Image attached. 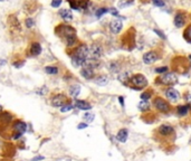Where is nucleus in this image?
<instances>
[{"mask_svg": "<svg viewBox=\"0 0 191 161\" xmlns=\"http://www.w3.org/2000/svg\"><path fill=\"white\" fill-rule=\"evenodd\" d=\"M22 65H24V61H20V62H15V63H13V66L18 67V68L22 66Z\"/></svg>", "mask_w": 191, "mask_h": 161, "instance_id": "44", "label": "nucleus"}, {"mask_svg": "<svg viewBox=\"0 0 191 161\" xmlns=\"http://www.w3.org/2000/svg\"><path fill=\"white\" fill-rule=\"evenodd\" d=\"M42 90H45V92H47V87H42ZM39 94H44V91H42V92H38Z\"/></svg>", "mask_w": 191, "mask_h": 161, "instance_id": "46", "label": "nucleus"}, {"mask_svg": "<svg viewBox=\"0 0 191 161\" xmlns=\"http://www.w3.org/2000/svg\"><path fill=\"white\" fill-rule=\"evenodd\" d=\"M75 107L77 109H80V110H91L92 109V105L87 102V101H83V100H74V102H73Z\"/></svg>", "mask_w": 191, "mask_h": 161, "instance_id": "16", "label": "nucleus"}, {"mask_svg": "<svg viewBox=\"0 0 191 161\" xmlns=\"http://www.w3.org/2000/svg\"><path fill=\"white\" fill-rule=\"evenodd\" d=\"M102 55H103V48H102L101 45H97V44H93L88 47V57L90 58L98 59L101 58Z\"/></svg>", "mask_w": 191, "mask_h": 161, "instance_id": "8", "label": "nucleus"}, {"mask_svg": "<svg viewBox=\"0 0 191 161\" xmlns=\"http://www.w3.org/2000/svg\"><path fill=\"white\" fill-rule=\"evenodd\" d=\"M61 1H63V0H53V1H51V7H54V8H58L59 6H61Z\"/></svg>", "mask_w": 191, "mask_h": 161, "instance_id": "37", "label": "nucleus"}, {"mask_svg": "<svg viewBox=\"0 0 191 161\" xmlns=\"http://www.w3.org/2000/svg\"><path fill=\"white\" fill-rule=\"evenodd\" d=\"M109 11L112 13V15H113V16H119V11H117L115 8H111V9H109Z\"/></svg>", "mask_w": 191, "mask_h": 161, "instance_id": "42", "label": "nucleus"}, {"mask_svg": "<svg viewBox=\"0 0 191 161\" xmlns=\"http://www.w3.org/2000/svg\"><path fill=\"white\" fill-rule=\"evenodd\" d=\"M123 28V24L120 19H114L112 20L111 24H110V29L113 34H119Z\"/></svg>", "mask_w": 191, "mask_h": 161, "instance_id": "14", "label": "nucleus"}, {"mask_svg": "<svg viewBox=\"0 0 191 161\" xmlns=\"http://www.w3.org/2000/svg\"><path fill=\"white\" fill-rule=\"evenodd\" d=\"M55 32L63 38L64 41L66 43L67 47H74L77 43V36H76V30L72 28L71 26L67 25H59L55 29Z\"/></svg>", "mask_w": 191, "mask_h": 161, "instance_id": "1", "label": "nucleus"}, {"mask_svg": "<svg viewBox=\"0 0 191 161\" xmlns=\"http://www.w3.org/2000/svg\"><path fill=\"white\" fill-rule=\"evenodd\" d=\"M154 32H155V34H158V35H159L160 37L162 38V39H165V35H164V34H163V32H161V30H159V29H154Z\"/></svg>", "mask_w": 191, "mask_h": 161, "instance_id": "39", "label": "nucleus"}, {"mask_svg": "<svg viewBox=\"0 0 191 161\" xmlns=\"http://www.w3.org/2000/svg\"><path fill=\"white\" fill-rule=\"evenodd\" d=\"M74 107L75 106H74V104H73V103H67V104L63 105L59 110H61V113H65V112H69V111H72Z\"/></svg>", "mask_w": 191, "mask_h": 161, "instance_id": "28", "label": "nucleus"}, {"mask_svg": "<svg viewBox=\"0 0 191 161\" xmlns=\"http://www.w3.org/2000/svg\"><path fill=\"white\" fill-rule=\"evenodd\" d=\"M184 100H186L188 103H191V92H187L184 94Z\"/></svg>", "mask_w": 191, "mask_h": 161, "instance_id": "38", "label": "nucleus"}, {"mask_svg": "<svg viewBox=\"0 0 191 161\" xmlns=\"http://www.w3.org/2000/svg\"><path fill=\"white\" fill-rule=\"evenodd\" d=\"M88 3H90V0H69V5L72 9H76V10L86 9Z\"/></svg>", "mask_w": 191, "mask_h": 161, "instance_id": "10", "label": "nucleus"}, {"mask_svg": "<svg viewBox=\"0 0 191 161\" xmlns=\"http://www.w3.org/2000/svg\"><path fill=\"white\" fill-rule=\"evenodd\" d=\"M72 62L74 66H83L84 62L88 58V47L85 44H81L72 51Z\"/></svg>", "mask_w": 191, "mask_h": 161, "instance_id": "2", "label": "nucleus"}, {"mask_svg": "<svg viewBox=\"0 0 191 161\" xmlns=\"http://www.w3.org/2000/svg\"><path fill=\"white\" fill-rule=\"evenodd\" d=\"M152 2H153L154 6H157V7H163L164 6V1L163 0H152Z\"/></svg>", "mask_w": 191, "mask_h": 161, "instance_id": "36", "label": "nucleus"}, {"mask_svg": "<svg viewBox=\"0 0 191 161\" xmlns=\"http://www.w3.org/2000/svg\"><path fill=\"white\" fill-rule=\"evenodd\" d=\"M165 96H167L170 101H174V102H177V101L180 100V93H179L177 90L170 87V89H167V91H165Z\"/></svg>", "mask_w": 191, "mask_h": 161, "instance_id": "13", "label": "nucleus"}, {"mask_svg": "<svg viewBox=\"0 0 191 161\" xmlns=\"http://www.w3.org/2000/svg\"><path fill=\"white\" fill-rule=\"evenodd\" d=\"M158 135L163 139H169V138H174L175 130L171 124H162L157 130Z\"/></svg>", "mask_w": 191, "mask_h": 161, "instance_id": "7", "label": "nucleus"}, {"mask_svg": "<svg viewBox=\"0 0 191 161\" xmlns=\"http://www.w3.org/2000/svg\"><path fill=\"white\" fill-rule=\"evenodd\" d=\"M12 130L13 132H18V133L24 134L27 131V124L25 123L24 121L17 120L12 123Z\"/></svg>", "mask_w": 191, "mask_h": 161, "instance_id": "11", "label": "nucleus"}, {"mask_svg": "<svg viewBox=\"0 0 191 161\" xmlns=\"http://www.w3.org/2000/svg\"><path fill=\"white\" fill-rule=\"evenodd\" d=\"M153 106L160 113H165V114H168L171 111V105H170V103L160 96L155 97L153 100Z\"/></svg>", "mask_w": 191, "mask_h": 161, "instance_id": "6", "label": "nucleus"}, {"mask_svg": "<svg viewBox=\"0 0 191 161\" xmlns=\"http://www.w3.org/2000/svg\"><path fill=\"white\" fill-rule=\"evenodd\" d=\"M159 59V56L157 55V53L153 51H148V53H145L143 55V62L145 63V64H153L155 61H158Z\"/></svg>", "mask_w": 191, "mask_h": 161, "instance_id": "12", "label": "nucleus"}, {"mask_svg": "<svg viewBox=\"0 0 191 161\" xmlns=\"http://www.w3.org/2000/svg\"><path fill=\"white\" fill-rule=\"evenodd\" d=\"M189 59H190V61H191V55H190V56H189Z\"/></svg>", "mask_w": 191, "mask_h": 161, "instance_id": "47", "label": "nucleus"}, {"mask_svg": "<svg viewBox=\"0 0 191 161\" xmlns=\"http://www.w3.org/2000/svg\"><path fill=\"white\" fill-rule=\"evenodd\" d=\"M189 111H190L189 105H179V106H177V113H178L179 116H186Z\"/></svg>", "mask_w": 191, "mask_h": 161, "instance_id": "21", "label": "nucleus"}, {"mask_svg": "<svg viewBox=\"0 0 191 161\" xmlns=\"http://www.w3.org/2000/svg\"><path fill=\"white\" fill-rule=\"evenodd\" d=\"M183 37H184V39L188 43H191V25H189L186 29H184V32H183Z\"/></svg>", "mask_w": 191, "mask_h": 161, "instance_id": "27", "label": "nucleus"}, {"mask_svg": "<svg viewBox=\"0 0 191 161\" xmlns=\"http://www.w3.org/2000/svg\"><path fill=\"white\" fill-rule=\"evenodd\" d=\"M94 114L93 113H85L84 114V120L86 121V123H90V122H92V121L94 120Z\"/></svg>", "mask_w": 191, "mask_h": 161, "instance_id": "32", "label": "nucleus"}, {"mask_svg": "<svg viewBox=\"0 0 191 161\" xmlns=\"http://www.w3.org/2000/svg\"><path fill=\"white\" fill-rule=\"evenodd\" d=\"M21 135H22L21 133H18V132H13L12 139L13 140H18V139H20V138H21Z\"/></svg>", "mask_w": 191, "mask_h": 161, "instance_id": "40", "label": "nucleus"}, {"mask_svg": "<svg viewBox=\"0 0 191 161\" xmlns=\"http://www.w3.org/2000/svg\"><path fill=\"white\" fill-rule=\"evenodd\" d=\"M168 72V67L167 66H162V67H158L155 68V73H159V74H163V73Z\"/></svg>", "mask_w": 191, "mask_h": 161, "instance_id": "34", "label": "nucleus"}, {"mask_svg": "<svg viewBox=\"0 0 191 161\" xmlns=\"http://www.w3.org/2000/svg\"><path fill=\"white\" fill-rule=\"evenodd\" d=\"M51 103L54 107H61L63 105L67 104V96L65 94H61V93H58V94H55L51 100Z\"/></svg>", "mask_w": 191, "mask_h": 161, "instance_id": "9", "label": "nucleus"}, {"mask_svg": "<svg viewBox=\"0 0 191 161\" xmlns=\"http://www.w3.org/2000/svg\"><path fill=\"white\" fill-rule=\"evenodd\" d=\"M81 93V86L80 85H72L69 87V95L74 99H76Z\"/></svg>", "mask_w": 191, "mask_h": 161, "instance_id": "22", "label": "nucleus"}, {"mask_svg": "<svg viewBox=\"0 0 191 161\" xmlns=\"http://www.w3.org/2000/svg\"><path fill=\"white\" fill-rule=\"evenodd\" d=\"M87 123H80L78 125H77V129L78 130H82V129H86L87 128Z\"/></svg>", "mask_w": 191, "mask_h": 161, "instance_id": "41", "label": "nucleus"}, {"mask_svg": "<svg viewBox=\"0 0 191 161\" xmlns=\"http://www.w3.org/2000/svg\"><path fill=\"white\" fill-rule=\"evenodd\" d=\"M186 13L184 12H177L174 17V25L175 27H178V28H181L186 25Z\"/></svg>", "mask_w": 191, "mask_h": 161, "instance_id": "15", "label": "nucleus"}, {"mask_svg": "<svg viewBox=\"0 0 191 161\" xmlns=\"http://www.w3.org/2000/svg\"><path fill=\"white\" fill-rule=\"evenodd\" d=\"M42 53V46L39 43H32L30 45V54L32 56H38Z\"/></svg>", "mask_w": 191, "mask_h": 161, "instance_id": "20", "label": "nucleus"}, {"mask_svg": "<svg viewBox=\"0 0 191 161\" xmlns=\"http://www.w3.org/2000/svg\"><path fill=\"white\" fill-rule=\"evenodd\" d=\"M44 159H45L44 156H37V157H35V158H32V161H40V160H44Z\"/></svg>", "mask_w": 191, "mask_h": 161, "instance_id": "43", "label": "nucleus"}, {"mask_svg": "<svg viewBox=\"0 0 191 161\" xmlns=\"http://www.w3.org/2000/svg\"><path fill=\"white\" fill-rule=\"evenodd\" d=\"M119 102L121 103V105H122V106H124V97H123V96H120V97H119Z\"/></svg>", "mask_w": 191, "mask_h": 161, "instance_id": "45", "label": "nucleus"}, {"mask_svg": "<svg viewBox=\"0 0 191 161\" xmlns=\"http://www.w3.org/2000/svg\"><path fill=\"white\" fill-rule=\"evenodd\" d=\"M34 24H35V22L32 18H27L26 19V26L28 27V28H32V27H34Z\"/></svg>", "mask_w": 191, "mask_h": 161, "instance_id": "35", "label": "nucleus"}, {"mask_svg": "<svg viewBox=\"0 0 191 161\" xmlns=\"http://www.w3.org/2000/svg\"><path fill=\"white\" fill-rule=\"evenodd\" d=\"M59 15L61 16V18L65 20V22H71L73 20V13L68 9H61L59 10Z\"/></svg>", "mask_w": 191, "mask_h": 161, "instance_id": "19", "label": "nucleus"}, {"mask_svg": "<svg viewBox=\"0 0 191 161\" xmlns=\"http://www.w3.org/2000/svg\"><path fill=\"white\" fill-rule=\"evenodd\" d=\"M134 0H121L119 2V7L120 8H124V7H127V6H130L133 3Z\"/></svg>", "mask_w": 191, "mask_h": 161, "instance_id": "31", "label": "nucleus"}, {"mask_svg": "<svg viewBox=\"0 0 191 161\" xmlns=\"http://www.w3.org/2000/svg\"><path fill=\"white\" fill-rule=\"evenodd\" d=\"M107 11H109V9H107V8H100L97 11H96V17H98V18H100V17H101L102 15L106 13Z\"/></svg>", "mask_w": 191, "mask_h": 161, "instance_id": "33", "label": "nucleus"}, {"mask_svg": "<svg viewBox=\"0 0 191 161\" xmlns=\"http://www.w3.org/2000/svg\"><path fill=\"white\" fill-rule=\"evenodd\" d=\"M126 85L130 86L131 89L135 90V91H139V90H142L148 86V80L142 74H134V75L131 76L130 80Z\"/></svg>", "mask_w": 191, "mask_h": 161, "instance_id": "3", "label": "nucleus"}, {"mask_svg": "<svg viewBox=\"0 0 191 161\" xmlns=\"http://www.w3.org/2000/svg\"><path fill=\"white\" fill-rule=\"evenodd\" d=\"M95 83L100 86H105V85H107V83H109V77L105 75L98 76V77L95 78Z\"/></svg>", "mask_w": 191, "mask_h": 161, "instance_id": "24", "label": "nucleus"}, {"mask_svg": "<svg viewBox=\"0 0 191 161\" xmlns=\"http://www.w3.org/2000/svg\"><path fill=\"white\" fill-rule=\"evenodd\" d=\"M45 72L49 75H57L58 74V68L56 66H46Z\"/></svg>", "mask_w": 191, "mask_h": 161, "instance_id": "26", "label": "nucleus"}, {"mask_svg": "<svg viewBox=\"0 0 191 161\" xmlns=\"http://www.w3.org/2000/svg\"><path fill=\"white\" fill-rule=\"evenodd\" d=\"M152 94H153V92H152L151 90H149V91H146V92H143V93L141 94V99H142V101H148L149 99H151Z\"/></svg>", "mask_w": 191, "mask_h": 161, "instance_id": "29", "label": "nucleus"}, {"mask_svg": "<svg viewBox=\"0 0 191 161\" xmlns=\"http://www.w3.org/2000/svg\"><path fill=\"white\" fill-rule=\"evenodd\" d=\"M178 82V77L174 73H164L160 77L155 78V84L158 85H165V86H172Z\"/></svg>", "mask_w": 191, "mask_h": 161, "instance_id": "4", "label": "nucleus"}, {"mask_svg": "<svg viewBox=\"0 0 191 161\" xmlns=\"http://www.w3.org/2000/svg\"><path fill=\"white\" fill-rule=\"evenodd\" d=\"M172 68L174 72L186 73L190 68V65H189V62L187 61V58H184L182 56H179V57H175L172 61Z\"/></svg>", "mask_w": 191, "mask_h": 161, "instance_id": "5", "label": "nucleus"}, {"mask_svg": "<svg viewBox=\"0 0 191 161\" xmlns=\"http://www.w3.org/2000/svg\"><path fill=\"white\" fill-rule=\"evenodd\" d=\"M139 110H140L141 112H148V111L150 110V104H149L148 101H141V102L139 103Z\"/></svg>", "mask_w": 191, "mask_h": 161, "instance_id": "25", "label": "nucleus"}, {"mask_svg": "<svg viewBox=\"0 0 191 161\" xmlns=\"http://www.w3.org/2000/svg\"><path fill=\"white\" fill-rule=\"evenodd\" d=\"M81 75L85 78V80H93L95 77V72L94 70H91V68H87V67H82L81 70Z\"/></svg>", "mask_w": 191, "mask_h": 161, "instance_id": "17", "label": "nucleus"}, {"mask_svg": "<svg viewBox=\"0 0 191 161\" xmlns=\"http://www.w3.org/2000/svg\"><path fill=\"white\" fill-rule=\"evenodd\" d=\"M131 76L132 75H131L130 72H123L119 75V80H120V82H122L123 84L126 85V84L129 83V80H130Z\"/></svg>", "mask_w": 191, "mask_h": 161, "instance_id": "23", "label": "nucleus"}, {"mask_svg": "<svg viewBox=\"0 0 191 161\" xmlns=\"http://www.w3.org/2000/svg\"><path fill=\"white\" fill-rule=\"evenodd\" d=\"M127 137H129V132H127L126 129H121L116 134L117 141H120V142H122V143L126 142Z\"/></svg>", "mask_w": 191, "mask_h": 161, "instance_id": "18", "label": "nucleus"}, {"mask_svg": "<svg viewBox=\"0 0 191 161\" xmlns=\"http://www.w3.org/2000/svg\"><path fill=\"white\" fill-rule=\"evenodd\" d=\"M110 70L113 73H117L120 71V65L116 62H111L110 63Z\"/></svg>", "mask_w": 191, "mask_h": 161, "instance_id": "30", "label": "nucleus"}]
</instances>
